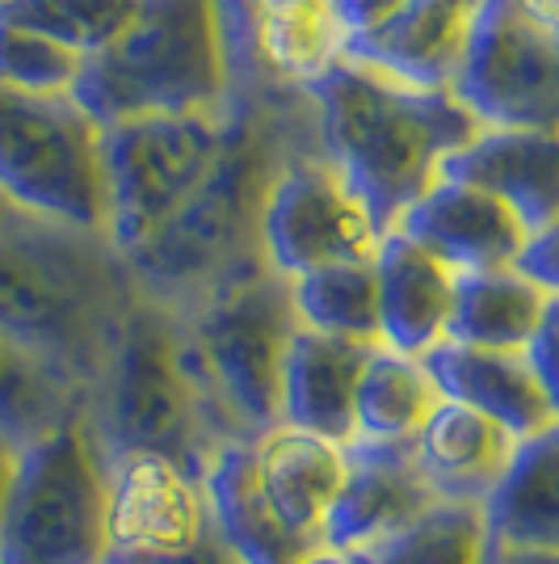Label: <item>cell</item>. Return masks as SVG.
<instances>
[{"label":"cell","mask_w":559,"mask_h":564,"mask_svg":"<svg viewBox=\"0 0 559 564\" xmlns=\"http://www.w3.org/2000/svg\"><path fill=\"white\" fill-rule=\"evenodd\" d=\"M450 94L480 127L559 131V30L538 25L517 0H484Z\"/></svg>","instance_id":"8fae6325"},{"label":"cell","mask_w":559,"mask_h":564,"mask_svg":"<svg viewBox=\"0 0 559 564\" xmlns=\"http://www.w3.org/2000/svg\"><path fill=\"white\" fill-rule=\"evenodd\" d=\"M547 304L551 295L517 265L459 274L446 341L475 350H526L542 325Z\"/></svg>","instance_id":"d4e9b609"},{"label":"cell","mask_w":559,"mask_h":564,"mask_svg":"<svg viewBox=\"0 0 559 564\" xmlns=\"http://www.w3.org/2000/svg\"><path fill=\"white\" fill-rule=\"evenodd\" d=\"M517 270L530 274L547 295H559V224H551L547 232L530 236V245H526V253L517 261Z\"/></svg>","instance_id":"836d02e7"},{"label":"cell","mask_w":559,"mask_h":564,"mask_svg":"<svg viewBox=\"0 0 559 564\" xmlns=\"http://www.w3.org/2000/svg\"><path fill=\"white\" fill-rule=\"evenodd\" d=\"M484 564H505V547L489 535V552H484Z\"/></svg>","instance_id":"f35d334b"},{"label":"cell","mask_w":559,"mask_h":564,"mask_svg":"<svg viewBox=\"0 0 559 564\" xmlns=\"http://www.w3.org/2000/svg\"><path fill=\"white\" fill-rule=\"evenodd\" d=\"M106 564H244L219 535L202 476L161 455L110 464V552Z\"/></svg>","instance_id":"30bf717a"},{"label":"cell","mask_w":559,"mask_h":564,"mask_svg":"<svg viewBox=\"0 0 559 564\" xmlns=\"http://www.w3.org/2000/svg\"><path fill=\"white\" fill-rule=\"evenodd\" d=\"M72 97L101 122L219 115L232 106V59L219 0H143L135 25L85 59Z\"/></svg>","instance_id":"5b68a950"},{"label":"cell","mask_w":559,"mask_h":564,"mask_svg":"<svg viewBox=\"0 0 559 564\" xmlns=\"http://www.w3.org/2000/svg\"><path fill=\"white\" fill-rule=\"evenodd\" d=\"M513 447L517 438L509 430L446 397L413 438L429 489L438 494V501H454V506H484L509 468Z\"/></svg>","instance_id":"7402d4cb"},{"label":"cell","mask_w":559,"mask_h":564,"mask_svg":"<svg viewBox=\"0 0 559 564\" xmlns=\"http://www.w3.org/2000/svg\"><path fill=\"white\" fill-rule=\"evenodd\" d=\"M505 564H559V552H551V547H526V552H505Z\"/></svg>","instance_id":"d590c367"},{"label":"cell","mask_w":559,"mask_h":564,"mask_svg":"<svg viewBox=\"0 0 559 564\" xmlns=\"http://www.w3.org/2000/svg\"><path fill=\"white\" fill-rule=\"evenodd\" d=\"M438 177L496 194L530 236L559 224V131L480 127V135L450 152Z\"/></svg>","instance_id":"2e32d148"},{"label":"cell","mask_w":559,"mask_h":564,"mask_svg":"<svg viewBox=\"0 0 559 564\" xmlns=\"http://www.w3.org/2000/svg\"><path fill=\"white\" fill-rule=\"evenodd\" d=\"M202 489L210 514L219 522V535L232 543V552L244 564H299L307 552H316L270 506L256 480L253 443H232L219 451L202 471Z\"/></svg>","instance_id":"603a6c76"},{"label":"cell","mask_w":559,"mask_h":564,"mask_svg":"<svg viewBox=\"0 0 559 564\" xmlns=\"http://www.w3.org/2000/svg\"><path fill=\"white\" fill-rule=\"evenodd\" d=\"M299 325L358 346H379V270L371 258L320 265L291 282Z\"/></svg>","instance_id":"83f0119b"},{"label":"cell","mask_w":559,"mask_h":564,"mask_svg":"<svg viewBox=\"0 0 559 564\" xmlns=\"http://www.w3.org/2000/svg\"><path fill=\"white\" fill-rule=\"evenodd\" d=\"M80 417L85 392H76L68 379H59L9 333H0V443L25 451Z\"/></svg>","instance_id":"4316f807"},{"label":"cell","mask_w":559,"mask_h":564,"mask_svg":"<svg viewBox=\"0 0 559 564\" xmlns=\"http://www.w3.org/2000/svg\"><path fill=\"white\" fill-rule=\"evenodd\" d=\"M228 131L219 115H152L101 127L106 189H110V240L122 258L164 232L198 186L207 182Z\"/></svg>","instance_id":"9c48e42d"},{"label":"cell","mask_w":559,"mask_h":564,"mask_svg":"<svg viewBox=\"0 0 559 564\" xmlns=\"http://www.w3.org/2000/svg\"><path fill=\"white\" fill-rule=\"evenodd\" d=\"M371 350L374 346L341 341V337L299 325L286 350V371H282V425H295V430L350 447L358 438L353 397H358V379H362Z\"/></svg>","instance_id":"44dd1931"},{"label":"cell","mask_w":559,"mask_h":564,"mask_svg":"<svg viewBox=\"0 0 559 564\" xmlns=\"http://www.w3.org/2000/svg\"><path fill=\"white\" fill-rule=\"evenodd\" d=\"M332 4H337V18L346 30V47H350V43L371 39L379 25L392 22L408 0H332Z\"/></svg>","instance_id":"d6a6232c"},{"label":"cell","mask_w":559,"mask_h":564,"mask_svg":"<svg viewBox=\"0 0 559 564\" xmlns=\"http://www.w3.org/2000/svg\"><path fill=\"white\" fill-rule=\"evenodd\" d=\"M489 522L480 506L438 501L429 514L399 531L396 540L362 552V564H484Z\"/></svg>","instance_id":"f546056e"},{"label":"cell","mask_w":559,"mask_h":564,"mask_svg":"<svg viewBox=\"0 0 559 564\" xmlns=\"http://www.w3.org/2000/svg\"><path fill=\"white\" fill-rule=\"evenodd\" d=\"M480 4L484 0H408L371 39L350 43L346 59L371 64L425 89H454Z\"/></svg>","instance_id":"e0dca14e"},{"label":"cell","mask_w":559,"mask_h":564,"mask_svg":"<svg viewBox=\"0 0 559 564\" xmlns=\"http://www.w3.org/2000/svg\"><path fill=\"white\" fill-rule=\"evenodd\" d=\"M374 270H379V346L413 358L438 350L450 329L459 274L404 232L379 236Z\"/></svg>","instance_id":"ac0fdd59"},{"label":"cell","mask_w":559,"mask_h":564,"mask_svg":"<svg viewBox=\"0 0 559 564\" xmlns=\"http://www.w3.org/2000/svg\"><path fill=\"white\" fill-rule=\"evenodd\" d=\"M85 422L110 464L122 455H161L202 476L228 447L189 367L182 316L147 295L131 304L118 329L85 404Z\"/></svg>","instance_id":"277c9868"},{"label":"cell","mask_w":559,"mask_h":564,"mask_svg":"<svg viewBox=\"0 0 559 564\" xmlns=\"http://www.w3.org/2000/svg\"><path fill=\"white\" fill-rule=\"evenodd\" d=\"M325 148L307 94L278 85H235L228 131L207 182L182 215L135 249L127 265L140 295L189 307L202 295L265 270L261 219L282 169Z\"/></svg>","instance_id":"6da1fadb"},{"label":"cell","mask_w":559,"mask_h":564,"mask_svg":"<svg viewBox=\"0 0 559 564\" xmlns=\"http://www.w3.org/2000/svg\"><path fill=\"white\" fill-rule=\"evenodd\" d=\"M256 480L278 518L304 543L320 547L332 501L346 489L350 455L341 443L307 434L295 425H274L253 443Z\"/></svg>","instance_id":"ffe728a7"},{"label":"cell","mask_w":559,"mask_h":564,"mask_svg":"<svg viewBox=\"0 0 559 564\" xmlns=\"http://www.w3.org/2000/svg\"><path fill=\"white\" fill-rule=\"evenodd\" d=\"M346 455H350V476L328 510L320 547L362 556L379 543L396 540L399 531H408L438 506V494L429 489L413 443L353 438Z\"/></svg>","instance_id":"5bb4252c"},{"label":"cell","mask_w":559,"mask_h":564,"mask_svg":"<svg viewBox=\"0 0 559 564\" xmlns=\"http://www.w3.org/2000/svg\"><path fill=\"white\" fill-rule=\"evenodd\" d=\"M526 358H530L538 383L547 392V404L559 422V295H551V304L542 312V325H538L535 341L526 346Z\"/></svg>","instance_id":"1f68e13d"},{"label":"cell","mask_w":559,"mask_h":564,"mask_svg":"<svg viewBox=\"0 0 559 564\" xmlns=\"http://www.w3.org/2000/svg\"><path fill=\"white\" fill-rule=\"evenodd\" d=\"M442 392L425 358L374 346L353 397V430L366 443H413L420 425L434 417Z\"/></svg>","instance_id":"484cf974"},{"label":"cell","mask_w":559,"mask_h":564,"mask_svg":"<svg viewBox=\"0 0 559 564\" xmlns=\"http://www.w3.org/2000/svg\"><path fill=\"white\" fill-rule=\"evenodd\" d=\"M304 94L325 156L362 198L379 236L396 232L438 182L446 156L480 135V118L450 89H425L358 59H337Z\"/></svg>","instance_id":"3957f363"},{"label":"cell","mask_w":559,"mask_h":564,"mask_svg":"<svg viewBox=\"0 0 559 564\" xmlns=\"http://www.w3.org/2000/svg\"><path fill=\"white\" fill-rule=\"evenodd\" d=\"M85 72L76 51L51 43L25 25L0 22V85L22 94H72Z\"/></svg>","instance_id":"4dcf8cb0"},{"label":"cell","mask_w":559,"mask_h":564,"mask_svg":"<svg viewBox=\"0 0 559 564\" xmlns=\"http://www.w3.org/2000/svg\"><path fill=\"white\" fill-rule=\"evenodd\" d=\"M177 316L194 379L223 443H256L265 430L282 425V371L291 337L299 333L291 282L265 265Z\"/></svg>","instance_id":"8992f818"},{"label":"cell","mask_w":559,"mask_h":564,"mask_svg":"<svg viewBox=\"0 0 559 564\" xmlns=\"http://www.w3.org/2000/svg\"><path fill=\"white\" fill-rule=\"evenodd\" d=\"M374 245L379 232L371 212L325 156V148L282 169L261 219V249L274 274L295 282L320 265L371 258Z\"/></svg>","instance_id":"7c38bea8"},{"label":"cell","mask_w":559,"mask_h":564,"mask_svg":"<svg viewBox=\"0 0 559 564\" xmlns=\"http://www.w3.org/2000/svg\"><path fill=\"white\" fill-rule=\"evenodd\" d=\"M18 212V207H13V203H9V198H4V189H0V224H4V219H9V215Z\"/></svg>","instance_id":"ab89813d"},{"label":"cell","mask_w":559,"mask_h":564,"mask_svg":"<svg viewBox=\"0 0 559 564\" xmlns=\"http://www.w3.org/2000/svg\"><path fill=\"white\" fill-rule=\"evenodd\" d=\"M489 535L505 552L551 547L559 552V425L513 447L501 485L480 506Z\"/></svg>","instance_id":"cb8c5ba5"},{"label":"cell","mask_w":559,"mask_h":564,"mask_svg":"<svg viewBox=\"0 0 559 564\" xmlns=\"http://www.w3.org/2000/svg\"><path fill=\"white\" fill-rule=\"evenodd\" d=\"M425 367L446 400H459L467 409L492 417L517 443L542 434L547 425H559L526 350H475V346L442 341L438 350L425 354Z\"/></svg>","instance_id":"d6986e66"},{"label":"cell","mask_w":559,"mask_h":564,"mask_svg":"<svg viewBox=\"0 0 559 564\" xmlns=\"http://www.w3.org/2000/svg\"><path fill=\"white\" fill-rule=\"evenodd\" d=\"M13 459H18V451L4 447V443H0V501H4V489H9V476H13Z\"/></svg>","instance_id":"74e56055"},{"label":"cell","mask_w":559,"mask_h":564,"mask_svg":"<svg viewBox=\"0 0 559 564\" xmlns=\"http://www.w3.org/2000/svg\"><path fill=\"white\" fill-rule=\"evenodd\" d=\"M299 564H362V561L350 556V552H337V547H316V552H307Z\"/></svg>","instance_id":"8d00e7d4"},{"label":"cell","mask_w":559,"mask_h":564,"mask_svg":"<svg viewBox=\"0 0 559 564\" xmlns=\"http://www.w3.org/2000/svg\"><path fill=\"white\" fill-rule=\"evenodd\" d=\"M235 85L311 89L346 59V30L332 0H219Z\"/></svg>","instance_id":"4fadbf2b"},{"label":"cell","mask_w":559,"mask_h":564,"mask_svg":"<svg viewBox=\"0 0 559 564\" xmlns=\"http://www.w3.org/2000/svg\"><path fill=\"white\" fill-rule=\"evenodd\" d=\"M140 286L106 232L13 212L0 224V333L94 392Z\"/></svg>","instance_id":"7a4b0ae2"},{"label":"cell","mask_w":559,"mask_h":564,"mask_svg":"<svg viewBox=\"0 0 559 564\" xmlns=\"http://www.w3.org/2000/svg\"><path fill=\"white\" fill-rule=\"evenodd\" d=\"M538 25H547V30H559V0H517Z\"/></svg>","instance_id":"e575fe53"},{"label":"cell","mask_w":559,"mask_h":564,"mask_svg":"<svg viewBox=\"0 0 559 564\" xmlns=\"http://www.w3.org/2000/svg\"><path fill=\"white\" fill-rule=\"evenodd\" d=\"M0 189L25 215L106 232L110 189L101 122L72 94L0 85Z\"/></svg>","instance_id":"ba28073f"},{"label":"cell","mask_w":559,"mask_h":564,"mask_svg":"<svg viewBox=\"0 0 559 564\" xmlns=\"http://www.w3.org/2000/svg\"><path fill=\"white\" fill-rule=\"evenodd\" d=\"M110 459L89 422L18 451L0 501V564H106Z\"/></svg>","instance_id":"52a82bcc"},{"label":"cell","mask_w":559,"mask_h":564,"mask_svg":"<svg viewBox=\"0 0 559 564\" xmlns=\"http://www.w3.org/2000/svg\"><path fill=\"white\" fill-rule=\"evenodd\" d=\"M0 4H4V0H0Z\"/></svg>","instance_id":"60d3db41"},{"label":"cell","mask_w":559,"mask_h":564,"mask_svg":"<svg viewBox=\"0 0 559 564\" xmlns=\"http://www.w3.org/2000/svg\"><path fill=\"white\" fill-rule=\"evenodd\" d=\"M396 232L417 240L420 249H429L454 274L509 270L530 245L522 219L496 194L454 182V177H438L425 189L399 219Z\"/></svg>","instance_id":"9a60e30c"},{"label":"cell","mask_w":559,"mask_h":564,"mask_svg":"<svg viewBox=\"0 0 559 564\" xmlns=\"http://www.w3.org/2000/svg\"><path fill=\"white\" fill-rule=\"evenodd\" d=\"M143 0H4L0 22L25 25L59 47L94 59L135 25Z\"/></svg>","instance_id":"f1b7e54d"}]
</instances>
